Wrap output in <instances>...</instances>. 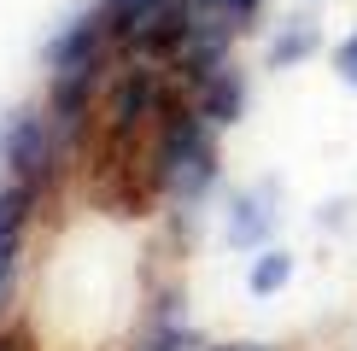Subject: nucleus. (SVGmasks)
Wrapping results in <instances>:
<instances>
[{
	"instance_id": "f257e3e1",
	"label": "nucleus",
	"mask_w": 357,
	"mask_h": 351,
	"mask_svg": "<svg viewBox=\"0 0 357 351\" xmlns=\"http://www.w3.org/2000/svg\"><path fill=\"white\" fill-rule=\"evenodd\" d=\"M106 41H112V24L106 12H82V18H70L59 36L47 41V117L59 123V135H77L88 106H94L100 94V70H106Z\"/></svg>"
},
{
	"instance_id": "f03ea898",
	"label": "nucleus",
	"mask_w": 357,
	"mask_h": 351,
	"mask_svg": "<svg viewBox=\"0 0 357 351\" xmlns=\"http://www.w3.org/2000/svg\"><path fill=\"white\" fill-rule=\"evenodd\" d=\"M217 123H205L199 106L193 111H170L165 129H158V146H153V182L158 194H170L176 205H199L217 182V141H211Z\"/></svg>"
},
{
	"instance_id": "7ed1b4c3",
	"label": "nucleus",
	"mask_w": 357,
	"mask_h": 351,
	"mask_svg": "<svg viewBox=\"0 0 357 351\" xmlns=\"http://www.w3.org/2000/svg\"><path fill=\"white\" fill-rule=\"evenodd\" d=\"M59 146H65L59 123H53L47 111H36V106L12 111L6 123H0V164H6L12 182H24V187H41V182L53 176Z\"/></svg>"
},
{
	"instance_id": "20e7f679",
	"label": "nucleus",
	"mask_w": 357,
	"mask_h": 351,
	"mask_svg": "<svg viewBox=\"0 0 357 351\" xmlns=\"http://www.w3.org/2000/svg\"><path fill=\"white\" fill-rule=\"evenodd\" d=\"M29 211H36V187H24V182L0 187V311H6L12 281H18V258H24Z\"/></svg>"
},
{
	"instance_id": "39448f33",
	"label": "nucleus",
	"mask_w": 357,
	"mask_h": 351,
	"mask_svg": "<svg viewBox=\"0 0 357 351\" xmlns=\"http://www.w3.org/2000/svg\"><path fill=\"white\" fill-rule=\"evenodd\" d=\"M158 106H165V88H158V77H153V70H129V77L112 88V106H106L112 141H129L135 129H146V117H158Z\"/></svg>"
},
{
	"instance_id": "423d86ee",
	"label": "nucleus",
	"mask_w": 357,
	"mask_h": 351,
	"mask_svg": "<svg viewBox=\"0 0 357 351\" xmlns=\"http://www.w3.org/2000/svg\"><path fill=\"white\" fill-rule=\"evenodd\" d=\"M193 106H199L205 123H234V117L246 111V82H241V70L222 58L217 70H205V77H193Z\"/></svg>"
},
{
	"instance_id": "0eeeda50",
	"label": "nucleus",
	"mask_w": 357,
	"mask_h": 351,
	"mask_svg": "<svg viewBox=\"0 0 357 351\" xmlns=\"http://www.w3.org/2000/svg\"><path fill=\"white\" fill-rule=\"evenodd\" d=\"M275 228V187H246L229 205V246H264Z\"/></svg>"
},
{
	"instance_id": "6e6552de",
	"label": "nucleus",
	"mask_w": 357,
	"mask_h": 351,
	"mask_svg": "<svg viewBox=\"0 0 357 351\" xmlns=\"http://www.w3.org/2000/svg\"><path fill=\"white\" fill-rule=\"evenodd\" d=\"M293 281V252H281V246H270V252H258L252 258V275H246V287L258 292V299H270V292H281Z\"/></svg>"
},
{
	"instance_id": "1a4fd4ad",
	"label": "nucleus",
	"mask_w": 357,
	"mask_h": 351,
	"mask_svg": "<svg viewBox=\"0 0 357 351\" xmlns=\"http://www.w3.org/2000/svg\"><path fill=\"white\" fill-rule=\"evenodd\" d=\"M165 6H170V0H100V12H106V24H112L117 41H129L153 12H165Z\"/></svg>"
},
{
	"instance_id": "9d476101",
	"label": "nucleus",
	"mask_w": 357,
	"mask_h": 351,
	"mask_svg": "<svg viewBox=\"0 0 357 351\" xmlns=\"http://www.w3.org/2000/svg\"><path fill=\"white\" fill-rule=\"evenodd\" d=\"M310 53H317V24H310V18H293V24L275 36L270 65H299V58H310Z\"/></svg>"
},
{
	"instance_id": "9b49d317",
	"label": "nucleus",
	"mask_w": 357,
	"mask_h": 351,
	"mask_svg": "<svg viewBox=\"0 0 357 351\" xmlns=\"http://www.w3.org/2000/svg\"><path fill=\"white\" fill-rule=\"evenodd\" d=\"M141 351H193V328H188L176 311H158V322L146 328Z\"/></svg>"
},
{
	"instance_id": "f8f14e48",
	"label": "nucleus",
	"mask_w": 357,
	"mask_h": 351,
	"mask_svg": "<svg viewBox=\"0 0 357 351\" xmlns=\"http://www.w3.org/2000/svg\"><path fill=\"white\" fill-rule=\"evenodd\" d=\"M334 70H340V77H346V82L357 88V36H346V41H340V53H334Z\"/></svg>"
},
{
	"instance_id": "ddd939ff",
	"label": "nucleus",
	"mask_w": 357,
	"mask_h": 351,
	"mask_svg": "<svg viewBox=\"0 0 357 351\" xmlns=\"http://www.w3.org/2000/svg\"><path fill=\"white\" fill-rule=\"evenodd\" d=\"M199 6H222V12H234V18H246V12H258V0H199Z\"/></svg>"
},
{
	"instance_id": "4468645a",
	"label": "nucleus",
	"mask_w": 357,
	"mask_h": 351,
	"mask_svg": "<svg viewBox=\"0 0 357 351\" xmlns=\"http://www.w3.org/2000/svg\"><path fill=\"white\" fill-rule=\"evenodd\" d=\"M211 351H275V345H264V340H234V345H211Z\"/></svg>"
},
{
	"instance_id": "2eb2a0df",
	"label": "nucleus",
	"mask_w": 357,
	"mask_h": 351,
	"mask_svg": "<svg viewBox=\"0 0 357 351\" xmlns=\"http://www.w3.org/2000/svg\"><path fill=\"white\" fill-rule=\"evenodd\" d=\"M0 351H24V340H0Z\"/></svg>"
}]
</instances>
